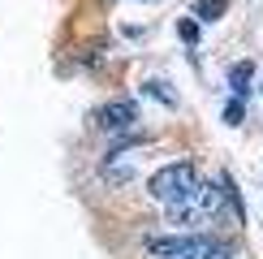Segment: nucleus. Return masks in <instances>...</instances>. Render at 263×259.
Returning a JSON list of instances; mask_svg holds the SVG:
<instances>
[{"instance_id":"f257e3e1","label":"nucleus","mask_w":263,"mask_h":259,"mask_svg":"<svg viewBox=\"0 0 263 259\" xmlns=\"http://www.w3.org/2000/svg\"><path fill=\"white\" fill-rule=\"evenodd\" d=\"M151 259H233L224 242L203 233H177V237H147Z\"/></svg>"},{"instance_id":"f03ea898","label":"nucleus","mask_w":263,"mask_h":259,"mask_svg":"<svg viewBox=\"0 0 263 259\" xmlns=\"http://www.w3.org/2000/svg\"><path fill=\"white\" fill-rule=\"evenodd\" d=\"M199 181V169H194V160H173V164H164L160 173H151V181H147V190H151V199L164 203V208H173V203H181L185 199V190Z\"/></svg>"},{"instance_id":"7ed1b4c3","label":"nucleus","mask_w":263,"mask_h":259,"mask_svg":"<svg viewBox=\"0 0 263 259\" xmlns=\"http://www.w3.org/2000/svg\"><path fill=\"white\" fill-rule=\"evenodd\" d=\"M95 130H104V134H129V130L138 125V104L134 100H108L95 108Z\"/></svg>"},{"instance_id":"20e7f679","label":"nucleus","mask_w":263,"mask_h":259,"mask_svg":"<svg viewBox=\"0 0 263 259\" xmlns=\"http://www.w3.org/2000/svg\"><path fill=\"white\" fill-rule=\"evenodd\" d=\"M250 78H255V65H250V61H237L233 69H229V86H233L237 100H246V95H250Z\"/></svg>"},{"instance_id":"39448f33","label":"nucleus","mask_w":263,"mask_h":259,"mask_svg":"<svg viewBox=\"0 0 263 259\" xmlns=\"http://www.w3.org/2000/svg\"><path fill=\"white\" fill-rule=\"evenodd\" d=\"M229 9V0H194V17L199 22H220Z\"/></svg>"},{"instance_id":"423d86ee","label":"nucleus","mask_w":263,"mask_h":259,"mask_svg":"<svg viewBox=\"0 0 263 259\" xmlns=\"http://www.w3.org/2000/svg\"><path fill=\"white\" fill-rule=\"evenodd\" d=\"M142 91H147L151 100H160V104H168V108H177V95H173V86H168V82H160V78H151L147 86H142Z\"/></svg>"},{"instance_id":"0eeeda50","label":"nucleus","mask_w":263,"mask_h":259,"mask_svg":"<svg viewBox=\"0 0 263 259\" xmlns=\"http://www.w3.org/2000/svg\"><path fill=\"white\" fill-rule=\"evenodd\" d=\"M199 35H203V26H199L194 17H181V22H177V39L185 43V48H194V43H199Z\"/></svg>"},{"instance_id":"6e6552de","label":"nucleus","mask_w":263,"mask_h":259,"mask_svg":"<svg viewBox=\"0 0 263 259\" xmlns=\"http://www.w3.org/2000/svg\"><path fill=\"white\" fill-rule=\"evenodd\" d=\"M242 121H246L242 100H229V104H224V125H242Z\"/></svg>"},{"instance_id":"1a4fd4ad","label":"nucleus","mask_w":263,"mask_h":259,"mask_svg":"<svg viewBox=\"0 0 263 259\" xmlns=\"http://www.w3.org/2000/svg\"><path fill=\"white\" fill-rule=\"evenodd\" d=\"M147 5H156V0H147Z\"/></svg>"}]
</instances>
